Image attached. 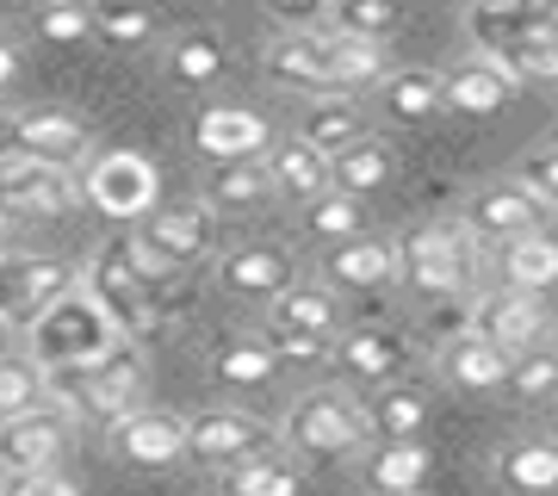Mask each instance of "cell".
I'll use <instances>...</instances> for the list:
<instances>
[{
  "instance_id": "cell-1",
  "label": "cell",
  "mask_w": 558,
  "mask_h": 496,
  "mask_svg": "<svg viewBox=\"0 0 558 496\" xmlns=\"http://www.w3.org/2000/svg\"><path fill=\"white\" fill-rule=\"evenodd\" d=\"M44 378H50L57 410H69L75 422H106V428L143 410V397H149V360H143L137 341H119L100 360H81V366H62V373Z\"/></svg>"
},
{
  "instance_id": "cell-2",
  "label": "cell",
  "mask_w": 558,
  "mask_h": 496,
  "mask_svg": "<svg viewBox=\"0 0 558 496\" xmlns=\"http://www.w3.org/2000/svg\"><path fill=\"white\" fill-rule=\"evenodd\" d=\"M25 336H32L25 354L38 360L44 373H62V366H81V360H100L106 348H119L124 341L119 329H112V317L81 292V279L50 304V311H44L38 323H32V329H25Z\"/></svg>"
},
{
  "instance_id": "cell-3",
  "label": "cell",
  "mask_w": 558,
  "mask_h": 496,
  "mask_svg": "<svg viewBox=\"0 0 558 496\" xmlns=\"http://www.w3.org/2000/svg\"><path fill=\"white\" fill-rule=\"evenodd\" d=\"M472 261H478L472 230H465V223H447V218L416 223V230L398 242V279L410 292L435 298V304H447V298H459L472 286Z\"/></svg>"
},
{
  "instance_id": "cell-4",
  "label": "cell",
  "mask_w": 558,
  "mask_h": 496,
  "mask_svg": "<svg viewBox=\"0 0 558 496\" xmlns=\"http://www.w3.org/2000/svg\"><path fill=\"white\" fill-rule=\"evenodd\" d=\"M279 440L311 459H341V453H360L373 440V428H366L360 397H348L341 385H317V391H304L292 403V416L279 422Z\"/></svg>"
},
{
  "instance_id": "cell-5",
  "label": "cell",
  "mask_w": 558,
  "mask_h": 496,
  "mask_svg": "<svg viewBox=\"0 0 558 496\" xmlns=\"http://www.w3.org/2000/svg\"><path fill=\"white\" fill-rule=\"evenodd\" d=\"M81 198L112 223H143L161 205V174H156V161L137 156V149H106V156L87 161Z\"/></svg>"
},
{
  "instance_id": "cell-6",
  "label": "cell",
  "mask_w": 558,
  "mask_h": 496,
  "mask_svg": "<svg viewBox=\"0 0 558 496\" xmlns=\"http://www.w3.org/2000/svg\"><path fill=\"white\" fill-rule=\"evenodd\" d=\"M81 292L100 304L106 317H112V329H119L124 341H143V336H156V323H161V311H156V292L143 286L131 267H124V255H119V242H106L100 255L81 267Z\"/></svg>"
},
{
  "instance_id": "cell-7",
  "label": "cell",
  "mask_w": 558,
  "mask_h": 496,
  "mask_svg": "<svg viewBox=\"0 0 558 496\" xmlns=\"http://www.w3.org/2000/svg\"><path fill=\"white\" fill-rule=\"evenodd\" d=\"M75 267L57 255H25V249H0V323L7 329H32V323L75 286Z\"/></svg>"
},
{
  "instance_id": "cell-8",
  "label": "cell",
  "mask_w": 558,
  "mask_h": 496,
  "mask_svg": "<svg viewBox=\"0 0 558 496\" xmlns=\"http://www.w3.org/2000/svg\"><path fill=\"white\" fill-rule=\"evenodd\" d=\"M553 211L558 205L546 193H534L527 180H490V186L465 198V230H472V242H515L546 230Z\"/></svg>"
},
{
  "instance_id": "cell-9",
  "label": "cell",
  "mask_w": 558,
  "mask_h": 496,
  "mask_svg": "<svg viewBox=\"0 0 558 496\" xmlns=\"http://www.w3.org/2000/svg\"><path fill=\"white\" fill-rule=\"evenodd\" d=\"M69 205H75V180L62 174V168H44V161H25V156L0 161V230L7 223L62 218Z\"/></svg>"
},
{
  "instance_id": "cell-10",
  "label": "cell",
  "mask_w": 558,
  "mask_h": 496,
  "mask_svg": "<svg viewBox=\"0 0 558 496\" xmlns=\"http://www.w3.org/2000/svg\"><path fill=\"white\" fill-rule=\"evenodd\" d=\"M75 440V416L44 403V410H25V416L0 422V472L20 477V472H50Z\"/></svg>"
},
{
  "instance_id": "cell-11",
  "label": "cell",
  "mask_w": 558,
  "mask_h": 496,
  "mask_svg": "<svg viewBox=\"0 0 558 496\" xmlns=\"http://www.w3.org/2000/svg\"><path fill=\"white\" fill-rule=\"evenodd\" d=\"M267 81L274 87H292V94H341L336 87V38L329 32H286V38L267 44V57H260Z\"/></svg>"
},
{
  "instance_id": "cell-12",
  "label": "cell",
  "mask_w": 558,
  "mask_h": 496,
  "mask_svg": "<svg viewBox=\"0 0 558 496\" xmlns=\"http://www.w3.org/2000/svg\"><path fill=\"white\" fill-rule=\"evenodd\" d=\"M94 149V131L75 119V112H57V106H38V112H13V156L44 161V168H81Z\"/></svg>"
},
{
  "instance_id": "cell-13",
  "label": "cell",
  "mask_w": 558,
  "mask_h": 496,
  "mask_svg": "<svg viewBox=\"0 0 558 496\" xmlns=\"http://www.w3.org/2000/svg\"><path fill=\"white\" fill-rule=\"evenodd\" d=\"M112 453L124 465H137V472H168V465L186 459V416L143 403L124 422H112Z\"/></svg>"
},
{
  "instance_id": "cell-14",
  "label": "cell",
  "mask_w": 558,
  "mask_h": 496,
  "mask_svg": "<svg viewBox=\"0 0 558 496\" xmlns=\"http://www.w3.org/2000/svg\"><path fill=\"white\" fill-rule=\"evenodd\" d=\"M274 447L267 422H255L248 410H199L186 416V459H205V465H242Z\"/></svg>"
},
{
  "instance_id": "cell-15",
  "label": "cell",
  "mask_w": 558,
  "mask_h": 496,
  "mask_svg": "<svg viewBox=\"0 0 558 496\" xmlns=\"http://www.w3.org/2000/svg\"><path fill=\"white\" fill-rule=\"evenodd\" d=\"M137 237L180 274V267H199V261L218 249V218H211L205 205H156V211L137 223Z\"/></svg>"
},
{
  "instance_id": "cell-16",
  "label": "cell",
  "mask_w": 558,
  "mask_h": 496,
  "mask_svg": "<svg viewBox=\"0 0 558 496\" xmlns=\"http://www.w3.org/2000/svg\"><path fill=\"white\" fill-rule=\"evenodd\" d=\"M218 286L230 298H260V304H274L279 292L299 286V261L286 255L279 242H242V249H223L218 255Z\"/></svg>"
},
{
  "instance_id": "cell-17",
  "label": "cell",
  "mask_w": 558,
  "mask_h": 496,
  "mask_svg": "<svg viewBox=\"0 0 558 496\" xmlns=\"http://www.w3.org/2000/svg\"><path fill=\"white\" fill-rule=\"evenodd\" d=\"M472 336H484L497 354H527V348H539L546 341V304H539L534 292H490L478 298V311H472Z\"/></svg>"
},
{
  "instance_id": "cell-18",
  "label": "cell",
  "mask_w": 558,
  "mask_h": 496,
  "mask_svg": "<svg viewBox=\"0 0 558 496\" xmlns=\"http://www.w3.org/2000/svg\"><path fill=\"white\" fill-rule=\"evenodd\" d=\"M323 286L329 292H385V286H398V242L348 237L336 249H323Z\"/></svg>"
},
{
  "instance_id": "cell-19",
  "label": "cell",
  "mask_w": 558,
  "mask_h": 496,
  "mask_svg": "<svg viewBox=\"0 0 558 496\" xmlns=\"http://www.w3.org/2000/svg\"><path fill=\"white\" fill-rule=\"evenodd\" d=\"M336 360L341 373L366 385V391H385V385H398L403 366H410V341L398 329H379V323H366V329H348L336 336Z\"/></svg>"
},
{
  "instance_id": "cell-20",
  "label": "cell",
  "mask_w": 558,
  "mask_h": 496,
  "mask_svg": "<svg viewBox=\"0 0 558 496\" xmlns=\"http://www.w3.org/2000/svg\"><path fill=\"white\" fill-rule=\"evenodd\" d=\"M515 87L521 81L509 75L502 62L465 57L440 75V106H447V112H465V119H490V112H502V106L515 99Z\"/></svg>"
},
{
  "instance_id": "cell-21",
  "label": "cell",
  "mask_w": 558,
  "mask_h": 496,
  "mask_svg": "<svg viewBox=\"0 0 558 496\" xmlns=\"http://www.w3.org/2000/svg\"><path fill=\"white\" fill-rule=\"evenodd\" d=\"M193 143H199L211 161H260L274 149V131L260 112L248 106H205L199 124H193Z\"/></svg>"
},
{
  "instance_id": "cell-22",
  "label": "cell",
  "mask_w": 558,
  "mask_h": 496,
  "mask_svg": "<svg viewBox=\"0 0 558 496\" xmlns=\"http://www.w3.org/2000/svg\"><path fill=\"white\" fill-rule=\"evenodd\" d=\"M435 373L465 397H490V391H502V378H509V354H497L484 336L465 329V336H453L435 354Z\"/></svg>"
},
{
  "instance_id": "cell-23",
  "label": "cell",
  "mask_w": 558,
  "mask_h": 496,
  "mask_svg": "<svg viewBox=\"0 0 558 496\" xmlns=\"http://www.w3.org/2000/svg\"><path fill=\"white\" fill-rule=\"evenodd\" d=\"M267 329L279 336H317V341H336L341 336V311L329 286H292V292H279L267 304Z\"/></svg>"
},
{
  "instance_id": "cell-24",
  "label": "cell",
  "mask_w": 558,
  "mask_h": 496,
  "mask_svg": "<svg viewBox=\"0 0 558 496\" xmlns=\"http://www.w3.org/2000/svg\"><path fill=\"white\" fill-rule=\"evenodd\" d=\"M274 198V180H267V161H211V174L199 186V205L218 218V211H255Z\"/></svg>"
},
{
  "instance_id": "cell-25",
  "label": "cell",
  "mask_w": 558,
  "mask_h": 496,
  "mask_svg": "<svg viewBox=\"0 0 558 496\" xmlns=\"http://www.w3.org/2000/svg\"><path fill=\"white\" fill-rule=\"evenodd\" d=\"M299 143H311L317 156H341L348 143H360L366 137V119H360V106L348 94H323V99H311L299 112V131H292Z\"/></svg>"
},
{
  "instance_id": "cell-26",
  "label": "cell",
  "mask_w": 558,
  "mask_h": 496,
  "mask_svg": "<svg viewBox=\"0 0 558 496\" xmlns=\"http://www.w3.org/2000/svg\"><path fill=\"white\" fill-rule=\"evenodd\" d=\"M360 472L379 496H416L428 484V447L422 440H379V447H366Z\"/></svg>"
},
{
  "instance_id": "cell-27",
  "label": "cell",
  "mask_w": 558,
  "mask_h": 496,
  "mask_svg": "<svg viewBox=\"0 0 558 496\" xmlns=\"http://www.w3.org/2000/svg\"><path fill=\"white\" fill-rule=\"evenodd\" d=\"M391 174H398V161H391V149L373 131L360 143H348L341 156H329V193L366 198V193H379V186H391Z\"/></svg>"
},
{
  "instance_id": "cell-28",
  "label": "cell",
  "mask_w": 558,
  "mask_h": 496,
  "mask_svg": "<svg viewBox=\"0 0 558 496\" xmlns=\"http://www.w3.org/2000/svg\"><path fill=\"white\" fill-rule=\"evenodd\" d=\"M267 180H274V193H292V198H323L329 193V156H317L311 143H299V137H286V143H274L267 149Z\"/></svg>"
},
{
  "instance_id": "cell-29",
  "label": "cell",
  "mask_w": 558,
  "mask_h": 496,
  "mask_svg": "<svg viewBox=\"0 0 558 496\" xmlns=\"http://www.w3.org/2000/svg\"><path fill=\"white\" fill-rule=\"evenodd\" d=\"M502 286L509 292H553L558 286V237L534 230V237L502 242Z\"/></svg>"
},
{
  "instance_id": "cell-30",
  "label": "cell",
  "mask_w": 558,
  "mask_h": 496,
  "mask_svg": "<svg viewBox=\"0 0 558 496\" xmlns=\"http://www.w3.org/2000/svg\"><path fill=\"white\" fill-rule=\"evenodd\" d=\"M379 99H385V119L391 124H428L435 112H447L435 69H391L379 81Z\"/></svg>"
},
{
  "instance_id": "cell-31",
  "label": "cell",
  "mask_w": 558,
  "mask_h": 496,
  "mask_svg": "<svg viewBox=\"0 0 558 496\" xmlns=\"http://www.w3.org/2000/svg\"><path fill=\"white\" fill-rule=\"evenodd\" d=\"M497 477L509 484L515 496H546L558 491V447L546 435L539 440H509L497 453Z\"/></svg>"
},
{
  "instance_id": "cell-32",
  "label": "cell",
  "mask_w": 558,
  "mask_h": 496,
  "mask_svg": "<svg viewBox=\"0 0 558 496\" xmlns=\"http://www.w3.org/2000/svg\"><path fill=\"white\" fill-rule=\"evenodd\" d=\"M360 410H366V428L379 440H422V428H428V397L410 391V385H385Z\"/></svg>"
},
{
  "instance_id": "cell-33",
  "label": "cell",
  "mask_w": 558,
  "mask_h": 496,
  "mask_svg": "<svg viewBox=\"0 0 558 496\" xmlns=\"http://www.w3.org/2000/svg\"><path fill=\"white\" fill-rule=\"evenodd\" d=\"M274 373H279V354L260 336H236L211 354V378L223 391H260V385H274Z\"/></svg>"
},
{
  "instance_id": "cell-34",
  "label": "cell",
  "mask_w": 558,
  "mask_h": 496,
  "mask_svg": "<svg viewBox=\"0 0 558 496\" xmlns=\"http://www.w3.org/2000/svg\"><path fill=\"white\" fill-rule=\"evenodd\" d=\"M299 491H304L299 459H286L279 447L230 465V477H223V496H299Z\"/></svg>"
},
{
  "instance_id": "cell-35",
  "label": "cell",
  "mask_w": 558,
  "mask_h": 496,
  "mask_svg": "<svg viewBox=\"0 0 558 496\" xmlns=\"http://www.w3.org/2000/svg\"><path fill=\"white\" fill-rule=\"evenodd\" d=\"M403 25V0H329V32L336 38L385 44Z\"/></svg>"
},
{
  "instance_id": "cell-36",
  "label": "cell",
  "mask_w": 558,
  "mask_h": 496,
  "mask_svg": "<svg viewBox=\"0 0 558 496\" xmlns=\"http://www.w3.org/2000/svg\"><path fill=\"white\" fill-rule=\"evenodd\" d=\"M50 403V378H44V366L32 354H0V422L25 416V410H44Z\"/></svg>"
},
{
  "instance_id": "cell-37",
  "label": "cell",
  "mask_w": 558,
  "mask_h": 496,
  "mask_svg": "<svg viewBox=\"0 0 558 496\" xmlns=\"http://www.w3.org/2000/svg\"><path fill=\"white\" fill-rule=\"evenodd\" d=\"M223 69H230V57H223L218 32H186V38H174V50H168V75H174L180 87H211Z\"/></svg>"
},
{
  "instance_id": "cell-38",
  "label": "cell",
  "mask_w": 558,
  "mask_h": 496,
  "mask_svg": "<svg viewBox=\"0 0 558 496\" xmlns=\"http://www.w3.org/2000/svg\"><path fill=\"white\" fill-rule=\"evenodd\" d=\"M502 391L521 397V403H546V397H558V341H539V348H527V354L509 360Z\"/></svg>"
},
{
  "instance_id": "cell-39",
  "label": "cell",
  "mask_w": 558,
  "mask_h": 496,
  "mask_svg": "<svg viewBox=\"0 0 558 496\" xmlns=\"http://www.w3.org/2000/svg\"><path fill=\"white\" fill-rule=\"evenodd\" d=\"M304 230L336 249V242H348V237H366V211H360V198H348V193H323V198L304 205Z\"/></svg>"
},
{
  "instance_id": "cell-40",
  "label": "cell",
  "mask_w": 558,
  "mask_h": 496,
  "mask_svg": "<svg viewBox=\"0 0 558 496\" xmlns=\"http://www.w3.org/2000/svg\"><path fill=\"white\" fill-rule=\"evenodd\" d=\"M336 38V32H329ZM391 75L385 69V44H366V38H336V87L341 94H360V87H379Z\"/></svg>"
},
{
  "instance_id": "cell-41",
  "label": "cell",
  "mask_w": 558,
  "mask_h": 496,
  "mask_svg": "<svg viewBox=\"0 0 558 496\" xmlns=\"http://www.w3.org/2000/svg\"><path fill=\"white\" fill-rule=\"evenodd\" d=\"M38 38H50V44L94 38V7H62V0H44V7H38Z\"/></svg>"
},
{
  "instance_id": "cell-42",
  "label": "cell",
  "mask_w": 558,
  "mask_h": 496,
  "mask_svg": "<svg viewBox=\"0 0 558 496\" xmlns=\"http://www.w3.org/2000/svg\"><path fill=\"white\" fill-rule=\"evenodd\" d=\"M94 32L112 38V44H143L149 32H156V20L137 13V7H112V0H100V7H94Z\"/></svg>"
},
{
  "instance_id": "cell-43",
  "label": "cell",
  "mask_w": 558,
  "mask_h": 496,
  "mask_svg": "<svg viewBox=\"0 0 558 496\" xmlns=\"http://www.w3.org/2000/svg\"><path fill=\"white\" fill-rule=\"evenodd\" d=\"M119 255H124V267H131V274H137L143 286H149V292H156V286H168V279H174V267H168V261H161L156 249H149V242L137 237V230H131V237H119Z\"/></svg>"
},
{
  "instance_id": "cell-44",
  "label": "cell",
  "mask_w": 558,
  "mask_h": 496,
  "mask_svg": "<svg viewBox=\"0 0 558 496\" xmlns=\"http://www.w3.org/2000/svg\"><path fill=\"white\" fill-rule=\"evenodd\" d=\"M0 496H81V484L62 465H50V472H20L0 484Z\"/></svg>"
},
{
  "instance_id": "cell-45",
  "label": "cell",
  "mask_w": 558,
  "mask_h": 496,
  "mask_svg": "<svg viewBox=\"0 0 558 496\" xmlns=\"http://www.w3.org/2000/svg\"><path fill=\"white\" fill-rule=\"evenodd\" d=\"M267 7V20L286 25V32H317L329 20V0H260Z\"/></svg>"
},
{
  "instance_id": "cell-46",
  "label": "cell",
  "mask_w": 558,
  "mask_h": 496,
  "mask_svg": "<svg viewBox=\"0 0 558 496\" xmlns=\"http://www.w3.org/2000/svg\"><path fill=\"white\" fill-rule=\"evenodd\" d=\"M260 341H267L279 360H292V366H317V360L336 354V341H317V336H279V329H267Z\"/></svg>"
},
{
  "instance_id": "cell-47",
  "label": "cell",
  "mask_w": 558,
  "mask_h": 496,
  "mask_svg": "<svg viewBox=\"0 0 558 496\" xmlns=\"http://www.w3.org/2000/svg\"><path fill=\"white\" fill-rule=\"evenodd\" d=\"M521 180L534 186V193H546L558 205V149H546V156H534L527 168H521Z\"/></svg>"
},
{
  "instance_id": "cell-48",
  "label": "cell",
  "mask_w": 558,
  "mask_h": 496,
  "mask_svg": "<svg viewBox=\"0 0 558 496\" xmlns=\"http://www.w3.org/2000/svg\"><path fill=\"white\" fill-rule=\"evenodd\" d=\"M13 75H20V50L0 44V87H13Z\"/></svg>"
},
{
  "instance_id": "cell-49",
  "label": "cell",
  "mask_w": 558,
  "mask_h": 496,
  "mask_svg": "<svg viewBox=\"0 0 558 496\" xmlns=\"http://www.w3.org/2000/svg\"><path fill=\"white\" fill-rule=\"evenodd\" d=\"M13 156V112H7V106H0V161Z\"/></svg>"
},
{
  "instance_id": "cell-50",
  "label": "cell",
  "mask_w": 558,
  "mask_h": 496,
  "mask_svg": "<svg viewBox=\"0 0 558 496\" xmlns=\"http://www.w3.org/2000/svg\"><path fill=\"white\" fill-rule=\"evenodd\" d=\"M534 7H539V20H546V25L558 32V0H534Z\"/></svg>"
},
{
  "instance_id": "cell-51",
  "label": "cell",
  "mask_w": 558,
  "mask_h": 496,
  "mask_svg": "<svg viewBox=\"0 0 558 496\" xmlns=\"http://www.w3.org/2000/svg\"><path fill=\"white\" fill-rule=\"evenodd\" d=\"M7 348H13V329H7V323H0V354H7Z\"/></svg>"
},
{
  "instance_id": "cell-52",
  "label": "cell",
  "mask_w": 558,
  "mask_h": 496,
  "mask_svg": "<svg viewBox=\"0 0 558 496\" xmlns=\"http://www.w3.org/2000/svg\"><path fill=\"white\" fill-rule=\"evenodd\" d=\"M62 7H100V0H62Z\"/></svg>"
},
{
  "instance_id": "cell-53",
  "label": "cell",
  "mask_w": 558,
  "mask_h": 496,
  "mask_svg": "<svg viewBox=\"0 0 558 496\" xmlns=\"http://www.w3.org/2000/svg\"><path fill=\"white\" fill-rule=\"evenodd\" d=\"M546 440H553V447H558V422H553V435H546Z\"/></svg>"
}]
</instances>
